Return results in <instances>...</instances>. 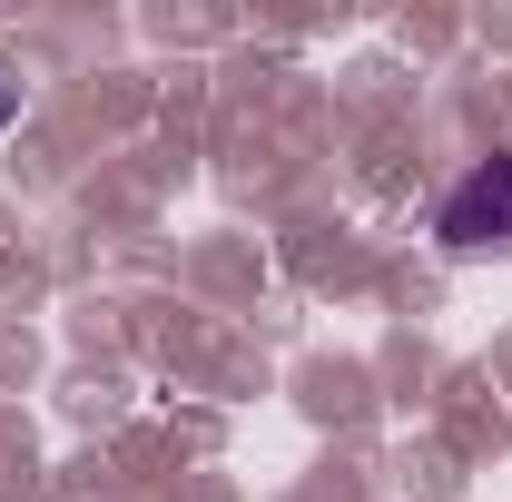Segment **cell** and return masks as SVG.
Here are the masks:
<instances>
[{
    "label": "cell",
    "mask_w": 512,
    "mask_h": 502,
    "mask_svg": "<svg viewBox=\"0 0 512 502\" xmlns=\"http://www.w3.org/2000/svg\"><path fill=\"white\" fill-rule=\"evenodd\" d=\"M444 237H453V247H493V237H512V158H483V168L444 197Z\"/></svg>",
    "instance_id": "1"
},
{
    "label": "cell",
    "mask_w": 512,
    "mask_h": 502,
    "mask_svg": "<svg viewBox=\"0 0 512 502\" xmlns=\"http://www.w3.org/2000/svg\"><path fill=\"white\" fill-rule=\"evenodd\" d=\"M0 119H10V89H0Z\"/></svg>",
    "instance_id": "2"
}]
</instances>
